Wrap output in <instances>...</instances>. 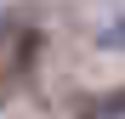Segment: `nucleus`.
Masks as SVG:
<instances>
[{"mask_svg": "<svg viewBox=\"0 0 125 119\" xmlns=\"http://www.w3.org/2000/svg\"><path fill=\"white\" fill-rule=\"evenodd\" d=\"M119 113H125V91L97 96V102H85V108H80V119H119Z\"/></svg>", "mask_w": 125, "mask_h": 119, "instance_id": "nucleus-1", "label": "nucleus"}, {"mask_svg": "<svg viewBox=\"0 0 125 119\" xmlns=\"http://www.w3.org/2000/svg\"><path fill=\"white\" fill-rule=\"evenodd\" d=\"M97 46H102V51H125V17H119V23H108V28L97 34Z\"/></svg>", "mask_w": 125, "mask_h": 119, "instance_id": "nucleus-2", "label": "nucleus"}]
</instances>
